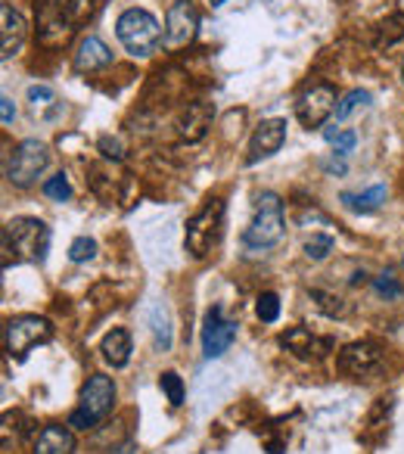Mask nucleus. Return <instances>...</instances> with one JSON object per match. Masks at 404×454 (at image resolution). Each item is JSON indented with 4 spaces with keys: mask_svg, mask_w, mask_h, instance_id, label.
<instances>
[{
    "mask_svg": "<svg viewBox=\"0 0 404 454\" xmlns=\"http://www.w3.org/2000/svg\"><path fill=\"white\" fill-rule=\"evenodd\" d=\"M75 451V435H72L69 427H59V423H50L38 433L35 439L32 454H72Z\"/></svg>",
    "mask_w": 404,
    "mask_h": 454,
    "instance_id": "17",
    "label": "nucleus"
},
{
    "mask_svg": "<svg viewBox=\"0 0 404 454\" xmlns=\"http://www.w3.org/2000/svg\"><path fill=\"white\" fill-rule=\"evenodd\" d=\"M284 140H286V121L284 119H268V121H261V125L252 131V140H249V156H246V162L255 165L259 159L274 156V153H277L280 146H284Z\"/></svg>",
    "mask_w": 404,
    "mask_h": 454,
    "instance_id": "12",
    "label": "nucleus"
},
{
    "mask_svg": "<svg viewBox=\"0 0 404 454\" xmlns=\"http://www.w3.org/2000/svg\"><path fill=\"white\" fill-rule=\"evenodd\" d=\"M0 119H4V125H13V119H16V106L7 94L0 97Z\"/></svg>",
    "mask_w": 404,
    "mask_h": 454,
    "instance_id": "33",
    "label": "nucleus"
},
{
    "mask_svg": "<svg viewBox=\"0 0 404 454\" xmlns=\"http://www.w3.org/2000/svg\"><path fill=\"white\" fill-rule=\"evenodd\" d=\"M47 162H50V150L41 140H22L13 150V159L7 165V177L16 187H32L41 175H44Z\"/></svg>",
    "mask_w": 404,
    "mask_h": 454,
    "instance_id": "7",
    "label": "nucleus"
},
{
    "mask_svg": "<svg viewBox=\"0 0 404 454\" xmlns=\"http://www.w3.org/2000/svg\"><path fill=\"white\" fill-rule=\"evenodd\" d=\"M401 82H404V59H401Z\"/></svg>",
    "mask_w": 404,
    "mask_h": 454,
    "instance_id": "37",
    "label": "nucleus"
},
{
    "mask_svg": "<svg viewBox=\"0 0 404 454\" xmlns=\"http://www.w3.org/2000/svg\"><path fill=\"white\" fill-rule=\"evenodd\" d=\"M221 4H224V0H212V7H221Z\"/></svg>",
    "mask_w": 404,
    "mask_h": 454,
    "instance_id": "36",
    "label": "nucleus"
},
{
    "mask_svg": "<svg viewBox=\"0 0 404 454\" xmlns=\"http://www.w3.org/2000/svg\"><path fill=\"white\" fill-rule=\"evenodd\" d=\"M103 361L113 367H125L128 361H131V336H128V330H109L106 336H103Z\"/></svg>",
    "mask_w": 404,
    "mask_h": 454,
    "instance_id": "18",
    "label": "nucleus"
},
{
    "mask_svg": "<svg viewBox=\"0 0 404 454\" xmlns=\"http://www.w3.org/2000/svg\"><path fill=\"white\" fill-rule=\"evenodd\" d=\"M212 106L209 103H202V100H196V103H187V109H183V115H181V121H177V134H181L183 140H199V137H206V131H209V125H212Z\"/></svg>",
    "mask_w": 404,
    "mask_h": 454,
    "instance_id": "16",
    "label": "nucleus"
},
{
    "mask_svg": "<svg viewBox=\"0 0 404 454\" xmlns=\"http://www.w3.org/2000/svg\"><path fill=\"white\" fill-rule=\"evenodd\" d=\"M221 234H224V202L209 200L187 221V240H183L187 243V253L193 259H206L218 247Z\"/></svg>",
    "mask_w": 404,
    "mask_h": 454,
    "instance_id": "5",
    "label": "nucleus"
},
{
    "mask_svg": "<svg viewBox=\"0 0 404 454\" xmlns=\"http://www.w3.org/2000/svg\"><path fill=\"white\" fill-rule=\"evenodd\" d=\"M255 311H259V317L265 324L277 321V315H280V299H277V293H261L259 302H255Z\"/></svg>",
    "mask_w": 404,
    "mask_h": 454,
    "instance_id": "24",
    "label": "nucleus"
},
{
    "mask_svg": "<svg viewBox=\"0 0 404 454\" xmlns=\"http://www.w3.org/2000/svg\"><path fill=\"white\" fill-rule=\"evenodd\" d=\"M383 367V348L377 342H352L339 352V371L348 377H373Z\"/></svg>",
    "mask_w": 404,
    "mask_h": 454,
    "instance_id": "11",
    "label": "nucleus"
},
{
    "mask_svg": "<svg viewBox=\"0 0 404 454\" xmlns=\"http://www.w3.org/2000/svg\"><path fill=\"white\" fill-rule=\"evenodd\" d=\"M196 28H199V13L190 0H175L165 16V32H162V47L168 53H177L183 47L193 44Z\"/></svg>",
    "mask_w": 404,
    "mask_h": 454,
    "instance_id": "8",
    "label": "nucleus"
},
{
    "mask_svg": "<svg viewBox=\"0 0 404 454\" xmlns=\"http://www.w3.org/2000/svg\"><path fill=\"white\" fill-rule=\"evenodd\" d=\"M28 100H32L35 113H38V106H50L53 103V90L47 84H35V88H28Z\"/></svg>",
    "mask_w": 404,
    "mask_h": 454,
    "instance_id": "29",
    "label": "nucleus"
},
{
    "mask_svg": "<svg viewBox=\"0 0 404 454\" xmlns=\"http://www.w3.org/2000/svg\"><path fill=\"white\" fill-rule=\"evenodd\" d=\"M94 255H97V243L90 240V237H78V240L69 247V259L78 262V265H82V262H90Z\"/></svg>",
    "mask_w": 404,
    "mask_h": 454,
    "instance_id": "26",
    "label": "nucleus"
},
{
    "mask_svg": "<svg viewBox=\"0 0 404 454\" xmlns=\"http://www.w3.org/2000/svg\"><path fill=\"white\" fill-rule=\"evenodd\" d=\"M44 193L50 196V200H57V202H66L72 196V184H69V177L66 175H57V177H50V181L44 184Z\"/></svg>",
    "mask_w": 404,
    "mask_h": 454,
    "instance_id": "27",
    "label": "nucleus"
},
{
    "mask_svg": "<svg viewBox=\"0 0 404 454\" xmlns=\"http://www.w3.org/2000/svg\"><path fill=\"white\" fill-rule=\"evenodd\" d=\"M26 35H28L26 20L10 4H4L0 7V57L4 59L16 57L22 51V44H26Z\"/></svg>",
    "mask_w": 404,
    "mask_h": 454,
    "instance_id": "14",
    "label": "nucleus"
},
{
    "mask_svg": "<svg viewBox=\"0 0 404 454\" xmlns=\"http://www.w3.org/2000/svg\"><path fill=\"white\" fill-rule=\"evenodd\" d=\"M286 231V218H284V202H280L277 193H261L259 202H255V215L249 221L246 234H243V243L246 249H271L274 243H280Z\"/></svg>",
    "mask_w": 404,
    "mask_h": 454,
    "instance_id": "2",
    "label": "nucleus"
},
{
    "mask_svg": "<svg viewBox=\"0 0 404 454\" xmlns=\"http://www.w3.org/2000/svg\"><path fill=\"white\" fill-rule=\"evenodd\" d=\"M159 383H162L165 395H168V402L175 404V408H177V404H183V383H181V377H177L175 371H165Z\"/></svg>",
    "mask_w": 404,
    "mask_h": 454,
    "instance_id": "25",
    "label": "nucleus"
},
{
    "mask_svg": "<svg viewBox=\"0 0 404 454\" xmlns=\"http://www.w3.org/2000/svg\"><path fill=\"white\" fill-rule=\"evenodd\" d=\"M373 290H377L379 296H385V299L401 296V284H398L392 274H379V278H373Z\"/></svg>",
    "mask_w": 404,
    "mask_h": 454,
    "instance_id": "28",
    "label": "nucleus"
},
{
    "mask_svg": "<svg viewBox=\"0 0 404 454\" xmlns=\"http://www.w3.org/2000/svg\"><path fill=\"white\" fill-rule=\"evenodd\" d=\"M367 103H370V94H367V90H352V94L342 97V103H339V106H336V119L346 121L348 115L354 113V109L367 106Z\"/></svg>",
    "mask_w": 404,
    "mask_h": 454,
    "instance_id": "22",
    "label": "nucleus"
},
{
    "mask_svg": "<svg viewBox=\"0 0 404 454\" xmlns=\"http://www.w3.org/2000/svg\"><path fill=\"white\" fill-rule=\"evenodd\" d=\"M342 202H346V208H352V212H377L385 202V187L383 184H373L364 193H342Z\"/></svg>",
    "mask_w": 404,
    "mask_h": 454,
    "instance_id": "20",
    "label": "nucleus"
},
{
    "mask_svg": "<svg viewBox=\"0 0 404 454\" xmlns=\"http://www.w3.org/2000/svg\"><path fill=\"white\" fill-rule=\"evenodd\" d=\"M115 404V383L113 377H103V373H94L88 377V383L82 386V395H78V408L72 411L69 427L75 429H90L100 420H106L113 414Z\"/></svg>",
    "mask_w": 404,
    "mask_h": 454,
    "instance_id": "4",
    "label": "nucleus"
},
{
    "mask_svg": "<svg viewBox=\"0 0 404 454\" xmlns=\"http://www.w3.org/2000/svg\"><path fill=\"white\" fill-rule=\"evenodd\" d=\"M50 249V227L38 218H13L4 227V268L10 262H44Z\"/></svg>",
    "mask_w": 404,
    "mask_h": 454,
    "instance_id": "1",
    "label": "nucleus"
},
{
    "mask_svg": "<svg viewBox=\"0 0 404 454\" xmlns=\"http://www.w3.org/2000/svg\"><path fill=\"white\" fill-rule=\"evenodd\" d=\"M234 340H237V324L228 321L218 305L209 309L206 324H202V352H206V358H221Z\"/></svg>",
    "mask_w": 404,
    "mask_h": 454,
    "instance_id": "10",
    "label": "nucleus"
},
{
    "mask_svg": "<svg viewBox=\"0 0 404 454\" xmlns=\"http://www.w3.org/2000/svg\"><path fill=\"white\" fill-rule=\"evenodd\" d=\"M327 171H339L342 175V171H346V162H327Z\"/></svg>",
    "mask_w": 404,
    "mask_h": 454,
    "instance_id": "35",
    "label": "nucleus"
},
{
    "mask_svg": "<svg viewBox=\"0 0 404 454\" xmlns=\"http://www.w3.org/2000/svg\"><path fill=\"white\" fill-rule=\"evenodd\" d=\"M333 113H336V90L323 82L302 90V97L296 103V115L305 128H321Z\"/></svg>",
    "mask_w": 404,
    "mask_h": 454,
    "instance_id": "9",
    "label": "nucleus"
},
{
    "mask_svg": "<svg viewBox=\"0 0 404 454\" xmlns=\"http://www.w3.org/2000/svg\"><path fill=\"white\" fill-rule=\"evenodd\" d=\"M109 63H113V51H109L97 35L82 38V44H78V51H75V59H72L75 72H100V69H106Z\"/></svg>",
    "mask_w": 404,
    "mask_h": 454,
    "instance_id": "15",
    "label": "nucleus"
},
{
    "mask_svg": "<svg viewBox=\"0 0 404 454\" xmlns=\"http://www.w3.org/2000/svg\"><path fill=\"white\" fill-rule=\"evenodd\" d=\"M115 35H119L121 47H125L131 57L137 59H146L156 53L159 41H162V28H159L156 16L146 13V10H125L115 22Z\"/></svg>",
    "mask_w": 404,
    "mask_h": 454,
    "instance_id": "3",
    "label": "nucleus"
},
{
    "mask_svg": "<svg viewBox=\"0 0 404 454\" xmlns=\"http://www.w3.org/2000/svg\"><path fill=\"white\" fill-rule=\"evenodd\" d=\"M53 336V324L47 317L38 315H19L10 317L7 327H4V346H7L10 358H26L35 346H44Z\"/></svg>",
    "mask_w": 404,
    "mask_h": 454,
    "instance_id": "6",
    "label": "nucleus"
},
{
    "mask_svg": "<svg viewBox=\"0 0 404 454\" xmlns=\"http://www.w3.org/2000/svg\"><path fill=\"white\" fill-rule=\"evenodd\" d=\"M330 144L336 146V153H339V156H348V153L354 150V144H358V134H354V131H342V134H336Z\"/></svg>",
    "mask_w": 404,
    "mask_h": 454,
    "instance_id": "30",
    "label": "nucleus"
},
{
    "mask_svg": "<svg viewBox=\"0 0 404 454\" xmlns=\"http://www.w3.org/2000/svg\"><path fill=\"white\" fill-rule=\"evenodd\" d=\"M57 4H59L63 20L69 22L72 28L90 22L97 16V10H100V0H57Z\"/></svg>",
    "mask_w": 404,
    "mask_h": 454,
    "instance_id": "19",
    "label": "nucleus"
},
{
    "mask_svg": "<svg viewBox=\"0 0 404 454\" xmlns=\"http://www.w3.org/2000/svg\"><path fill=\"white\" fill-rule=\"evenodd\" d=\"M152 330H156V346H159V348H168V346H171V333H168V324H165V317H162V324H159L156 311H152Z\"/></svg>",
    "mask_w": 404,
    "mask_h": 454,
    "instance_id": "32",
    "label": "nucleus"
},
{
    "mask_svg": "<svg viewBox=\"0 0 404 454\" xmlns=\"http://www.w3.org/2000/svg\"><path fill=\"white\" fill-rule=\"evenodd\" d=\"M311 296L317 299V305H321L327 315H346V305H339V299H333V296H327V293H321V290H315Z\"/></svg>",
    "mask_w": 404,
    "mask_h": 454,
    "instance_id": "31",
    "label": "nucleus"
},
{
    "mask_svg": "<svg viewBox=\"0 0 404 454\" xmlns=\"http://www.w3.org/2000/svg\"><path fill=\"white\" fill-rule=\"evenodd\" d=\"M404 38V13H392L385 16L377 26V47H392Z\"/></svg>",
    "mask_w": 404,
    "mask_h": 454,
    "instance_id": "21",
    "label": "nucleus"
},
{
    "mask_svg": "<svg viewBox=\"0 0 404 454\" xmlns=\"http://www.w3.org/2000/svg\"><path fill=\"white\" fill-rule=\"evenodd\" d=\"M330 253H333V237H327V234H315L305 243V255H308L311 262H323Z\"/></svg>",
    "mask_w": 404,
    "mask_h": 454,
    "instance_id": "23",
    "label": "nucleus"
},
{
    "mask_svg": "<svg viewBox=\"0 0 404 454\" xmlns=\"http://www.w3.org/2000/svg\"><path fill=\"white\" fill-rule=\"evenodd\" d=\"M280 346L290 348V352L302 361H321L323 355L333 348V340H321V336H315L308 327H290L280 336Z\"/></svg>",
    "mask_w": 404,
    "mask_h": 454,
    "instance_id": "13",
    "label": "nucleus"
},
{
    "mask_svg": "<svg viewBox=\"0 0 404 454\" xmlns=\"http://www.w3.org/2000/svg\"><path fill=\"white\" fill-rule=\"evenodd\" d=\"M113 454H134V445H131V442H125V445H121V448H115Z\"/></svg>",
    "mask_w": 404,
    "mask_h": 454,
    "instance_id": "34",
    "label": "nucleus"
}]
</instances>
